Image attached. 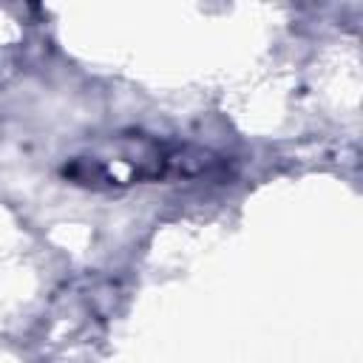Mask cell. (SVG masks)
I'll return each mask as SVG.
<instances>
[{
    "mask_svg": "<svg viewBox=\"0 0 363 363\" xmlns=\"http://www.w3.org/2000/svg\"><path fill=\"white\" fill-rule=\"evenodd\" d=\"M221 159L204 147L156 139L147 133H116L74 153L62 176L91 190H119L150 182H182L218 170Z\"/></svg>",
    "mask_w": 363,
    "mask_h": 363,
    "instance_id": "obj_1",
    "label": "cell"
},
{
    "mask_svg": "<svg viewBox=\"0 0 363 363\" xmlns=\"http://www.w3.org/2000/svg\"><path fill=\"white\" fill-rule=\"evenodd\" d=\"M122 289L113 278L82 275L65 284L43 312L37 349L43 363H79L105 337Z\"/></svg>",
    "mask_w": 363,
    "mask_h": 363,
    "instance_id": "obj_2",
    "label": "cell"
}]
</instances>
